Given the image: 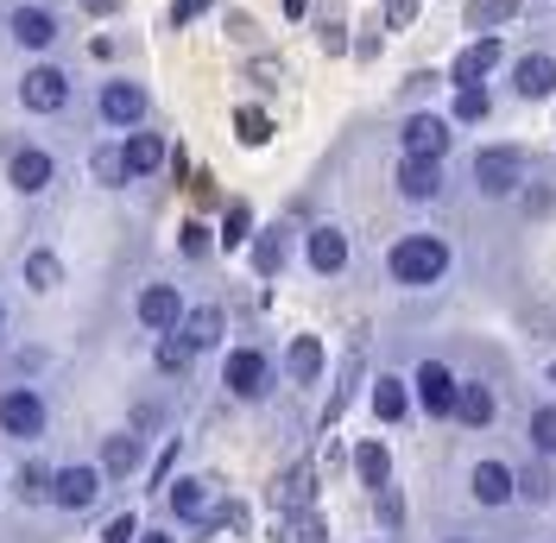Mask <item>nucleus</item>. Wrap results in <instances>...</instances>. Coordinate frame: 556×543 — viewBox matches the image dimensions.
<instances>
[{
	"instance_id": "15",
	"label": "nucleus",
	"mask_w": 556,
	"mask_h": 543,
	"mask_svg": "<svg viewBox=\"0 0 556 543\" xmlns=\"http://www.w3.org/2000/svg\"><path fill=\"white\" fill-rule=\"evenodd\" d=\"M139 114H146V89H139V83H108L102 89V121L108 127H139Z\"/></svg>"
},
{
	"instance_id": "14",
	"label": "nucleus",
	"mask_w": 556,
	"mask_h": 543,
	"mask_svg": "<svg viewBox=\"0 0 556 543\" xmlns=\"http://www.w3.org/2000/svg\"><path fill=\"white\" fill-rule=\"evenodd\" d=\"M304 260H311V272L336 278V272L348 266V235H342V228H311V240H304Z\"/></svg>"
},
{
	"instance_id": "36",
	"label": "nucleus",
	"mask_w": 556,
	"mask_h": 543,
	"mask_svg": "<svg viewBox=\"0 0 556 543\" xmlns=\"http://www.w3.org/2000/svg\"><path fill=\"white\" fill-rule=\"evenodd\" d=\"M177 247H184L190 260H203V253H208V228H203V222H184V235H177Z\"/></svg>"
},
{
	"instance_id": "29",
	"label": "nucleus",
	"mask_w": 556,
	"mask_h": 543,
	"mask_svg": "<svg viewBox=\"0 0 556 543\" xmlns=\"http://www.w3.org/2000/svg\"><path fill=\"white\" fill-rule=\"evenodd\" d=\"M235 134H241V146H266V139H273V121H266L260 108H241V114H235Z\"/></svg>"
},
{
	"instance_id": "31",
	"label": "nucleus",
	"mask_w": 556,
	"mask_h": 543,
	"mask_svg": "<svg viewBox=\"0 0 556 543\" xmlns=\"http://www.w3.org/2000/svg\"><path fill=\"white\" fill-rule=\"evenodd\" d=\"M247 240H253V209L235 203L228 209V222H222V247H247Z\"/></svg>"
},
{
	"instance_id": "19",
	"label": "nucleus",
	"mask_w": 556,
	"mask_h": 543,
	"mask_svg": "<svg viewBox=\"0 0 556 543\" xmlns=\"http://www.w3.org/2000/svg\"><path fill=\"white\" fill-rule=\"evenodd\" d=\"M405 411H412L405 379H399V374H380V379H374V417H380V424H399Z\"/></svg>"
},
{
	"instance_id": "21",
	"label": "nucleus",
	"mask_w": 556,
	"mask_h": 543,
	"mask_svg": "<svg viewBox=\"0 0 556 543\" xmlns=\"http://www.w3.org/2000/svg\"><path fill=\"white\" fill-rule=\"evenodd\" d=\"M354 475H361V487L386 493V480H392V455H386V442H361V449H354Z\"/></svg>"
},
{
	"instance_id": "4",
	"label": "nucleus",
	"mask_w": 556,
	"mask_h": 543,
	"mask_svg": "<svg viewBox=\"0 0 556 543\" xmlns=\"http://www.w3.org/2000/svg\"><path fill=\"white\" fill-rule=\"evenodd\" d=\"M412 386H417V405L430 411V417H455V392H462V379L443 367V361H424L412 374Z\"/></svg>"
},
{
	"instance_id": "28",
	"label": "nucleus",
	"mask_w": 556,
	"mask_h": 543,
	"mask_svg": "<svg viewBox=\"0 0 556 543\" xmlns=\"http://www.w3.org/2000/svg\"><path fill=\"white\" fill-rule=\"evenodd\" d=\"M486 89L481 83H468V89H455V121H468V127H475V121H486Z\"/></svg>"
},
{
	"instance_id": "39",
	"label": "nucleus",
	"mask_w": 556,
	"mask_h": 543,
	"mask_svg": "<svg viewBox=\"0 0 556 543\" xmlns=\"http://www.w3.org/2000/svg\"><path fill=\"white\" fill-rule=\"evenodd\" d=\"M197 13H208V0H172V26H190Z\"/></svg>"
},
{
	"instance_id": "24",
	"label": "nucleus",
	"mask_w": 556,
	"mask_h": 543,
	"mask_svg": "<svg viewBox=\"0 0 556 543\" xmlns=\"http://www.w3.org/2000/svg\"><path fill=\"white\" fill-rule=\"evenodd\" d=\"M291 379H298V386H316V379H323V341L316 336L291 341Z\"/></svg>"
},
{
	"instance_id": "26",
	"label": "nucleus",
	"mask_w": 556,
	"mask_h": 543,
	"mask_svg": "<svg viewBox=\"0 0 556 543\" xmlns=\"http://www.w3.org/2000/svg\"><path fill=\"white\" fill-rule=\"evenodd\" d=\"M525 437H531V449H538V455L551 462V455H556V405H538V411H531Z\"/></svg>"
},
{
	"instance_id": "32",
	"label": "nucleus",
	"mask_w": 556,
	"mask_h": 543,
	"mask_svg": "<svg viewBox=\"0 0 556 543\" xmlns=\"http://www.w3.org/2000/svg\"><path fill=\"white\" fill-rule=\"evenodd\" d=\"M190 354H197V348L177 336V329H172L165 341H159V367H165V374H184V367H190Z\"/></svg>"
},
{
	"instance_id": "38",
	"label": "nucleus",
	"mask_w": 556,
	"mask_h": 543,
	"mask_svg": "<svg viewBox=\"0 0 556 543\" xmlns=\"http://www.w3.org/2000/svg\"><path fill=\"white\" fill-rule=\"evenodd\" d=\"M96 177H102V184H121V177H127L121 152H96Z\"/></svg>"
},
{
	"instance_id": "34",
	"label": "nucleus",
	"mask_w": 556,
	"mask_h": 543,
	"mask_svg": "<svg viewBox=\"0 0 556 543\" xmlns=\"http://www.w3.org/2000/svg\"><path fill=\"white\" fill-rule=\"evenodd\" d=\"M329 538V531H323V518H316V512H304V518H291V525H285V543H323Z\"/></svg>"
},
{
	"instance_id": "20",
	"label": "nucleus",
	"mask_w": 556,
	"mask_h": 543,
	"mask_svg": "<svg viewBox=\"0 0 556 543\" xmlns=\"http://www.w3.org/2000/svg\"><path fill=\"white\" fill-rule=\"evenodd\" d=\"M455 417H462L468 430H486V424H493V392L475 386V379H462V392H455Z\"/></svg>"
},
{
	"instance_id": "33",
	"label": "nucleus",
	"mask_w": 556,
	"mask_h": 543,
	"mask_svg": "<svg viewBox=\"0 0 556 543\" xmlns=\"http://www.w3.org/2000/svg\"><path fill=\"white\" fill-rule=\"evenodd\" d=\"M519 493L531 500V506H544V500H551V475H544V462H531V468L519 475Z\"/></svg>"
},
{
	"instance_id": "2",
	"label": "nucleus",
	"mask_w": 556,
	"mask_h": 543,
	"mask_svg": "<svg viewBox=\"0 0 556 543\" xmlns=\"http://www.w3.org/2000/svg\"><path fill=\"white\" fill-rule=\"evenodd\" d=\"M475 184H481V197H519L525 152L519 146H481L475 152Z\"/></svg>"
},
{
	"instance_id": "10",
	"label": "nucleus",
	"mask_w": 556,
	"mask_h": 543,
	"mask_svg": "<svg viewBox=\"0 0 556 543\" xmlns=\"http://www.w3.org/2000/svg\"><path fill=\"white\" fill-rule=\"evenodd\" d=\"M139 323H146L152 336H172L177 323H184V298H177L172 285H146V291H139Z\"/></svg>"
},
{
	"instance_id": "35",
	"label": "nucleus",
	"mask_w": 556,
	"mask_h": 543,
	"mask_svg": "<svg viewBox=\"0 0 556 543\" xmlns=\"http://www.w3.org/2000/svg\"><path fill=\"white\" fill-rule=\"evenodd\" d=\"M513 13H519V0H475L468 20H475V26H493V20H513Z\"/></svg>"
},
{
	"instance_id": "17",
	"label": "nucleus",
	"mask_w": 556,
	"mask_h": 543,
	"mask_svg": "<svg viewBox=\"0 0 556 543\" xmlns=\"http://www.w3.org/2000/svg\"><path fill=\"white\" fill-rule=\"evenodd\" d=\"M121 165H127V177L159 171V165H165V139H159V134H127V146H121Z\"/></svg>"
},
{
	"instance_id": "42",
	"label": "nucleus",
	"mask_w": 556,
	"mask_h": 543,
	"mask_svg": "<svg viewBox=\"0 0 556 543\" xmlns=\"http://www.w3.org/2000/svg\"><path fill=\"white\" fill-rule=\"evenodd\" d=\"M278 7H285L291 20H304V7H311V0H278Z\"/></svg>"
},
{
	"instance_id": "3",
	"label": "nucleus",
	"mask_w": 556,
	"mask_h": 543,
	"mask_svg": "<svg viewBox=\"0 0 556 543\" xmlns=\"http://www.w3.org/2000/svg\"><path fill=\"white\" fill-rule=\"evenodd\" d=\"M222 379H228L235 399H266V392H273V361H266L260 348H235L228 367H222Z\"/></svg>"
},
{
	"instance_id": "25",
	"label": "nucleus",
	"mask_w": 556,
	"mask_h": 543,
	"mask_svg": "<svg viewBox=\"0 0 556 543\" xmlns=\"http://www.w3.org/2000/svg\"><path fill=\"white\" fill-rule=\"evenodd\" d=\"M278 266H285V228H266V235L253 240V272H260V278H273Z\"/></svg>"
},
{
	"instance_id": "44",
	"label": "nucleus",
	"mask_w": 556,
	"mask_h": 543,
	"mask_svg": "<svg viewBox=\"0 0 556 543\" xmlns=\"http://www.w3.org/2000/svg\"><path fill=\"white\" fill-rule=\"evenodd\" d=\"M551 386H556V361H551Z\"/></svg>"
},
{
	"instance_id": "40",
	"label": "nucleus",
	"mask_w": 556,
	"mask_h": 543,
	"mask_svg": "<svg viewBox=\"0 0 556 543\" xmlns=\"http://www.w3.org/2000/svg\"><path fill=\"white\" fill-rule=\"evenodd\" d=\"M134 531H139V525L127 518V512H121V518H114V525L102 531V543H134Z\"/></svg>"
},
{
	"instance_id": "41",
	"label": "nucleus",
	"mask_w": 556,
	"mask_h": 543,
	"mask_svg": "<svg viewBox=\"0 0 556 543\" xmlns=\"http://www.w3.org/2000/svg\"><path fill=\"white\" fill-rule=\"evenodd\" d=\"M405 20H417V0H392V26H405Z\"/></svg>"
},
{
	"instance_id": "5",
	"label": "nucleus",
	"mask_w": 556,
	"mask_h": 543,
	"mask_svg": "<svg viewBox=\"0 0 556 543\" xmlns=\"http://www.w3.org/2000/svg\"><path fill=\"white\" fill-rule=\"evenodd\" d=\"M513 96L519 102H551L556 96V58L551 51H525L513 64Z\"/></svg>"
},
{
	"instance_id": "8",
	"label": "nucleus",
	"mask_w": 556,
	"mask_h": 543,
	"mask_svg": "<svg viewBox=\"0 0 556 543\" xmlns=\"http://www.w3.org/2000/svg\"><path fill=\"white\" fill-rule=\"evenodd\" d=\"M70 96V83H64V70H51V64H38L20 76V102L33 108V114H58Z\"/></svg>"
},
{
	"instance_id": "27",
	"label": "nucleus",
	"mask_w": 556,
	"mask_h": 543,
	"mask_svg": "<svg viewBox=\"0 0 556 543\" xmlns=\"http://www.w3.org/2000/svg\"><path fill=\"white\" fill-rule=\"evenodd\" d=\"M102 468L108 475H134L139 468V442L134 437H108L102 442Z\"/></svg>"
},
{
	"instance_id": "13",
	"label": "nucleus",
	"mask_w": 556,
	"mask_h": 543,
	"mask_svg": "<svg viewBox=\"0 0 556 543\" xmlns=\"http://www.w3.org/2000/svg\"><path fill=\"white\" fill-rule=\"evenodd\" d=\"M0 430H7V437H38V430H45L38 392H7V399H0Z\"/></svg>"
},
{
	"instance_id": "7",
	"label": "nucleus",
	"mask_w": 556,
	"mask_h": 543,
	"mask_svg": "<svg viewBox=\"0 0 556 543\" xmlns=\"http://www.w3.org/2000/svg\"><path fill=\"white\" fill-rule=\"evenodd\" d=\"M399 146H405V159H443L450 152V121L443 114H412Z\"/></svg>"
},
{
	"instance_id": "30",
	"label": "nucleus",
	"mask_w": 556,
	"mask_h": 543,
	"mask_svg": "<svg viewBox=\"0 0 556 543\" xmlns=\"http://www.w3.org/2000/svg\"><path fill=\"white\" fill-rule=\"evenodd\" d=\"M58 278H64V266H58V253H33V260H26V285H33V291H51Z\"/></svg>"
},
{
	"instance_id": "6",
	"label": "nucleus",
	"mask_w": 556,
	"mask_h": 543,
	"mask_svg": "<svg viewBox=\"0 0 556 543\" xmlns=\"http://www.w3.org/2000/svg\"><path fill=\"white\" fill-rule=\"evenodd\" d=\"M506 64V38H475V45H468V51H455V89H468V83H486V76H493V70Z\"/></svg>"
},
{
	"instance_id": "12",
	"label": "nucleus",
	"mask_w": 556,
	"mask_h": 543,
	"mask_svg": "<svg viewBox=\"0 0 556 543\" xmlns=\"http://www.w3.org/2000/svg\"><path fill=\"white\" fill-rule=\"evenodd\" d=\"M172 512L190 518V525H208L215 518V480H172Z\"/></svg>"
},
{
	"instance_id": "16",
	"label": "nucleus",
	"mask_w": 556,
	"mask_h": 543,
	"mask_svg": "<svg viewBox=\"0 0 556 543\" xmlns=\"http://www.w3.org/2000/svg\"><path fill=\"white\" fill-rule=\"evenodd\" d=\"M96 493H102V475H96V468H64V475L51 480V500L70 506V512H83Z\"/></svg>"
},
{
	"instance_id": "22",
	"label": "nucleus",
	"mask_w": 556,
	"mask_h": 543,
	"mask_svg": "<svg viewBox=\"0 0 556 543\" xmlns=\"http://www.w3.org/2000/svg\"><path fill=\"white\" fill-rule=\"evenodd\" d=\"M177 336L190 341V348H215V341H222V310H215V304H203V310H184Z\"/></svg>"
},
{
	"instance_id": "9",
	"label": "nucleus",
	"mask_w": 556,
	"mask_h": 543,
	"mask_svg": "<svg viewBox=\"0 0 556 543\" xmlns=\"http://www.w3.org/2000/svg\"><path fill=\"white\" fill-rule=\"evenodd\" d=\"M468 493H475V506H513V493H519V475H513L506 462H475V475H468Z\"/></svg>"
},
{
	"instance_id": "43",
	"label": "nucleus",
	"mask_w": 556,
	"mask_h": 543,
	"mask_svg": "<svg viewBox=\"0 0 556 543\" xmlns=\"http://www.w3.org/2000/svg\"><path fill=\"white\" fill-rule=\"evenodd\" d=\"M139 543H172L165 531H139Z\"/></svg>"
},
{
	"instance_id": "23",
	"label": "nucleus",
	"mask_w": 556,
	"mask_h": 543,
	"mask_svg": "<svg viewBox=\"0 0 556 543\" xmlns=\"http://www.w3.org/2000/svg\"><path fill=\"white\" fill-rule=\"evenodd\" d=\"M13 38H20V45H51V38H58V20H51V13H38V7H20V13H13Z\"/></svg>"
},
{
	"instance_id": "45",
	"label": "nucleus",
	"mask_w": 556,
	"mask_h": 543,
	"mask_svg": "<svg viewBox=\"0 0 556 543\" xmlns=\"http://www.w3.org/2000/svg\"><path fill=\"white\" fill-rule=\"evenodd\" d=\"M0 323H7V310H0Z\"/></svg>"
},
{
	"instance_id": "18",
	"label": "nucleus",
	"mask_w": 556,
	"mask_h": 543,
	"mask_svg": "<svg viewBox=\"0 0 556 543\" xmlns=\"http://www.w3.org/2000/svg\"><path fill=\"white\" fill-rule=\"evenodd\" d=\"M7 177H13V190H20V197H38V190L51 184V159H45V152H13Z\"/></svg>"
},
{
	"instance_id": "11",
	"label": "nucleus",
	"mask_w": 556,
	"mask_h": 543,
	"mask_svg": "<svg viewBox=\"0 0 556 543\" xmlns=\"http://www.w3.org/2000/svg\"><path fill=\"white\" fill-rule=\"evenodd\" d=\"M399 190L412 203H437L443 197V159H399Z\"/></svg>"
},
{
	"instance_id": "37",
	"label": "nucleus",
	"mask_w": 556,
	"mask_h": 543,
	"mask_svg": "<svg viewBox=\"0 0 556 543\" xmlns=\"http://www.w3.org/2000/svg\"><path fill=\"white\" fill-rule=\"evenodd\" d=\"M51 480H58V475H45V468H26V475H20V493H26V500H51Z\"/></svg>"
},
{
	"instance_id": "1",
	"label": "nucleus",
	"mask_w": 556,
	"mask_h": 543,
	"mask_svg": "<svg viewBox=\"0 0 556 543\" xmlns=\"http://www.w3.org/2000/svg\"><path fill=\"white\" fill-rule=\"evenodd\" d=\"M386 272H392V285H405V291H430V285H443V272H450V247L437 235H405L386 253Z\"/></svg>"
}]
</instances>
